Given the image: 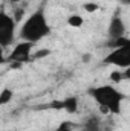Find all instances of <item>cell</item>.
<instances>
[{
    "mask_svg": "<svg viewBox=\"0 0 130 131\" xmlns=\"http://www.w3.org/2000/svg\"><path fill=\"white\" fill-rule=\"evenodd\" d=\"M127 44H130V41H129L127 37H119V38L110 40V41L107 43V46L112 47V49H115V47H121V46H127Z\"/></svg>",
    "mask_w": 130,
    "mask_h": 131,
    "instance_id": "8",
    "label": "cell"
},
{
    "mask_svg": "<svg viewBox=\"0 0 130 131\" xmlns=\"http://www.w3.org/2000/svg\"><path fill=\"white\" fill-rule=\"evenodd\" d=\"M23 17H25V9H23V8H17V9H15V12H14V17H12V18H14V21H15V25H17Z\"/></svg>",
    "mask_w": 130,
    "mask_h": 131,
    "instance_id": "14",
    "label": "cell"
},
{
    "mask_svg": "<svg viewBox=\"0 0 130 131\" xmlns=\"http://www.w3.org/2000/svg\"><path fill=\"white\" fill-rule=\"evenodd\" d=\"M49 55H51L49 49H40L32 55V60H40V58H44V57H49Z\"/></svg>",
    "mask_w": 130,
    "mask_h": 131,
    "instance_id": "12",
    "label": "cell"
},
{
    "mask_svg": "<svg viewBox=\"0 0 130 131\" xmlns=\"http://www.w3.org/2000/svg\"><path fill=\"white\" fill-rule=\"evenodd\" d=\"M89 95L97 101L103 113L121 114V105L126 96L112 85H99L89 90Z\"/></svg>",
    "mask_w": 130,
    "mask_h": 131,
    "instance_id": "1",
    "label": "cell"
},
{
    "mask_svg": "<svg viewBox=\"0 0 130 131\" xmlns=\"http://www.w3.org/2000/svg\"><path fill=\"white\" fill-rule=\"evenodd\" d=\"M83 23H84V20H83V17L78 15V14H73V15H70V17L67 18V25L72 26V28H81Z\"/></svg>",
    "mask_w": 130,
    "mask_h": 131,
    "instance_id": "9",
    "label": "cell"
},
{
    "mask_svg": "<svg viewBox=\"0 0 130 131\" xmlns=\"http://www.w3.org/2000/svg\"><path fill=\"white\" fill-rule=\"evenodd\" d=\"M49 32H51V28H49L48 20H46L44 11L43 9H37L23 23L22 31H20V38L23 41L37 43L41 38H44L46 35H49Z\"/></svg>",
    "mask_w": 130,
    "mask_h": 131,
    "instance_id": "2",
    "label": "cell"
},
{
    "mask_svg": "<svg viewBox=\"0 0 130 131\" xmlns=\"http://www.w3.org/2000/svg\"><path fill=\"white\" fill-rule=\"evenodd\" d=\"M119 2H121L123 5H129V3H130V0H119Z\"/></svg>",
    "mask_w": 130,
    "mask_h": 131,
    "instance_id": "19",
    "label": "cell"
},
{
    "mask_svg": "<svg viewBox=\"0 0 130 131\" xmlns=\"http://www.w3.org/2000/svg\"><path fill=\"white\" fill-rule=\"evenodd\" d=\"M14 96V92L11 90V89H3L2 92H0V105H5V104H8L11 99Z\"/></svg>",
    "mask_w": 130,
    "mask_h": 131,
    "instance_id": "10",
    "label": "cell"
},
{
    "mask_svg": "<svg viewBox=\"0 0 130 131\" xmlns=\"http://www.w3.org/2000/svg\"><path fill=\"white\" fill-rule=\"evenodd\" d=\"M89 60H90V55H84L83 57V61H89Z\"/></svg>",
    "mask_w": 130,
    "mask_h": 131,
    "instance_id": "18",
    "label": "cell"
},
{
    "mask_svg": "<svg viewBox=\"0 0 130 131\" xmlns=\"http://www.w3.org/2000/svg\"><path fill=\"white\" fill-rule=\"evenodd\" d=\"M5 61H6V58H5V55H3V49L0 47V66L3 64Z\"/></svg>",
    "mask_w": 130,
    "mask_h": 131,
    "instance_id": "17",
    "label": "cell"
},
{
    "mask_svg": "<svg viewBox=\"0 0 130 131\" xmlns=\"http://www.w3.org/2000/svg\"><path fill=\"white\" fill-rule=\"evenodd\" d=\"M34 43L29 41H20L15 44V47L12 49L11 55L8 57V61H18L22 64H25L26 61L31 60V52H32Z\"/></svg>",
    "mask_w": 130,
    "mask_h": 131,
    "instance_id": "5",
    "label": "cell"
},
{
    "mask_svg": "<svg viewBox=\"0 0 130 131\" xmlns=\"http://www.w3.org/2000/svg\"><path fill=\"white\" fill-rule=\"evenodd\" d=\"M55 131H73V124H72V122H67V121H66V122H61L60 127Z\"/></svg>",
    "mask_w": 130,
    "mask_h": 131,
    "instance_id": "13",
    "label": "cell"
},
{
    "mask_svg": "<svg viewBox=\"0 0 130 131\" xmlns=\"http://www.w3.org/2000/svg\"><path fill=\"white\" fill-rule=\"evenodd\" d=\"M110 79L113 81V82H123L124 81V73L123 72H119V70H115V72H112L110 73Z\"/></svg>",
    "mask_w": 130,
    "mask_h": 131,
    "instance_id": "11",
    "label": "cell"
},
{
    "mask_svg": "<svg viewBox=\"0 0 130 131\" xmlns=\"http://www.w3.org/2000/svg\"><path fill=\"white\" fill-rule=\"evenodd\" d=\"M104 63L118 66V67H123V69L130 67V44L112 49V52L104 58Z\"/></svg>",
    "mask_w": 130,
    "mask_h": 131,
    "instance_id": "4",
    "label": "cell"
},
{
    "mask_svg": "<svg viewBox=\"0 0 130 131\" xmlns=\"http://www.w3.org/2000/svg\"><path fill=\"white\" fill-rule=\"evenodd\" d=\"M15 38V21L5 11H0V47L12 44Z\"/></svg>",
    "mask_w": 130,
    "mask_h": 131,
    "instance_id": "3",
    "label": "cell"
},
{
    "mask_svg": "<svg viewBox=\"0 0 130 131\" xmlns=\"http://www.w3.org/2000/svg\"><path fill=\"white\" fill-rule=\"evenodd\" d=\"M49 107L51 108H57V110H63V101H54Z\"/></svg>",
    "mask_w": 130,
    "mask_h": 131,
    "instance_id": "16",
    "label": "cell"
},
{
    "mask_svg": "<svg viewBox=\"0 0 130 131\" xmlns=\"http://www.w3.org/2000/svg\"><path fill=\"white\" fill-rule=\"evenodd\" d=\"M124 32H126V25H124L123 18L119 15H115L109 25V37L112 40H115V38L124 37Z\"/></svg>",
    "mask_w": 130,
    "mask_h": 131,
    "instance_id": "6",
    "label": "cell"
},
{
    "mask_svg": "<svg viewBox=\"0 0 130 131\" xmlns=\"http://www.w3.org/2000/svg\"><path fill=\"white\" fill-rule=\"evenodd\" d=\"M11 2H12V3H18L20 0H11Z\"/></svg>",
    "mask_w": 130,
    "mask_h": 131,
    "instance_id": "20",
    "label": "cell"
},
{
    "mask_svg": "<svg viewBox=\"0 0 130 131\" xmlns=\"http://www.w3.org/2000/svg\"><path fill=\"white\" fill-rule=\"evenodd\" d=\"M63 110L67 111L69 114H73L77 110H78V99L75 96H70V98H66L63 101Z\"/></svg>",
    "mask_w": 130,
    "mask_h": 131,
    "instance_id": "7",
    "label": "cell"
},
{
    "mask_svg": "<svg viewBox=\"0 0 130 131\" xmlns=\"http://www.w3.org/2000/svg\"><path fill=\"white\" fill-rule=\"evenodd\" d=\"M99 9V5L94 3V2H89V3H84V11L86 12H95Z\"/></svg>",
    "mask_w": 130,
    "mask_h": 131,
    "instance_id": "15",
    "label": "cell"
}]
</instances>
